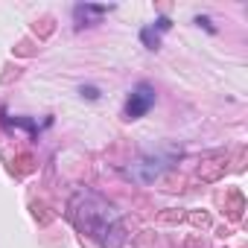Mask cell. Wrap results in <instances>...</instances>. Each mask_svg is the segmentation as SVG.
<instances>
[{"mask_svg":"<svg viewBox=\"0 0 248 248\" xmlns=\"http://www.w3.org/2000/svg\"><path fill=\"white\" fill-rule=\"evenodd\" d=\"M152 105H155V88H152L149 82H140V85L132 91L129 102H126V117H129V120H140Z\"/></svg>","mask_w":248,"mask_h":248,"instance_id":"2","label":"cell"},{"mask_svg":"<svg viewBox=\"0 0 248 248\" xmlns=\"http://www.w3.org/2000/svg\"><path fill=\"white\" fill-rule=\"evenodd\" d=\"M114 6H91V3H85V6H76V15L79 18H99V15H108Z\"/></svg>","mask_w":248,"mask_h":248,"instance_id":"3","label":"cell"},{"mask_svg":"<svg viewBox=\"0 0 248 248\" xmlns=\"http://www.w3.org/2000/svg\"><path fill=\"white\" fill-rule=\"evenodd\" d=\"M196 24H199V27H204V30H210V32H216V30L210 27V21H207V18H196Z\"/></svg>","mask_w":248,"mask_h":248,"instance_id":"7","label":"cell"},{"mask_svg":"<svg viewBox=\"0 0 248 248\" xmlns=\"http://www.w3.org/2000/svg\"><path fill=\"white\" fill-rule=\"evenodd\" d=\"M79 93H82V96H88V99H99V91H96L93 85H82V88H79Z\"/></svg>","mask_w":248,"mask_h":248,"instance_id":"5","label":"cell"},{"mask_svg":"<svg viewBox=\"0 0 248 248\" xmlns=\"http://www.w3.org/2000/svg\"><path fill=\"white\" fill-rule=\"evenodd\" d=\"M140 41H143L149 50H158V47H161V38H158L155 27H146V30H140Z\"/></svg>","mask_w":248,"mask_h":248,"instance_id":"4","label":"cell"},{"mask_svg":"<svg viewBox=\"0 0 248 248\" xmlns=\"http://www.w3.org/2000/svg\"><path fill=\"white\" fill-rule=\"evenodd\" d=\"M155 27H158L161 32H167V30H170L172 24H170V18H158V21H155Z\"/></svg>","mask_w":248,"mask_h":248,"instance_id":"6","label":"cell"},{"mask_svg":"<svg viewBox=\"0 0 248 248\" xmlns=\"http://www.w3.org/2000/svg\"><path fill=\"white\" fill-rule=\"evenodd\" d=\"M79 202H85V207L73 204V219L88 236H93L102 248H120L123 242H126V233H123V228H120V219H117V213H114V207L108 202H102L93 193L79 196Z\"/></svg>","mask_w":248,"mask_h":248,"instance_id":"1","label":"cell"}]
</instances>
